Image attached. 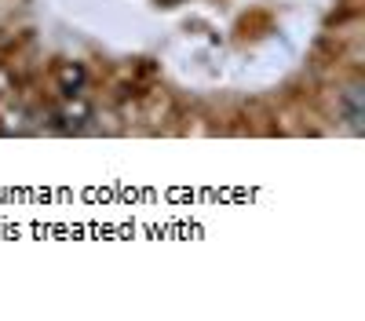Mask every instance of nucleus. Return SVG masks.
Segmentation results:
<instances>
[{"instance_id":"1","label":"nucleus","mask_w":365,"mask_h":321,"mask_svg":"<svg viewBox=\"0 0 365 321\" xmlns=\"http://www.w3.org/2000/svg\"><path fill=\"white\" fill-rule=\"evenodd\" d=\"M344 113H347V121L358 125L361 121V113H365V102H361V88H347V95H344Z\"/></svg>"},{"instance_id":"2","label":"nucleus","mask_w":365,"mask_h":321,"mask_svg":"<svg viewBox=\"0 0 365 321\" xmlns=\"http://www.w3.org/2000/svg\"><path fill=\"white\" fill-rule=\"evenodd\" d=\"M81 80H84V73H81L77 66H73V70H70V66L63 70V88H66V95H77V92H81Z\"/></svg>"}]
</instances>
